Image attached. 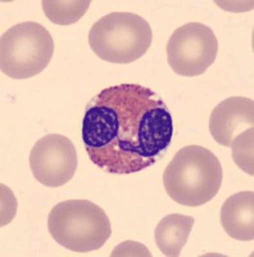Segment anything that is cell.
I'll return each mask as SVG.
<instances>
[{
    "mask_svg": "<svg viewBox=\"0 0 254 257\" xmlns=\"http://www.w3.org/2000/svg\"><path fill=\"white\" fill-rule=\"evenodd\" d=\"M222 166L209 149L187 146L180 149L163 173L167 194L187 207H199L214 198L222 184Z\"/></svg>",
    "mask_w": 254,
    "mask_h": 257,
    "instance_id": "cell-2",
    "label": "cell"
},
{
    "mask_svg": "<svg viewBox=\"0 0 254 257\" xmlns=\"http://www.w3.org/2000/svg\"><path fill=\"white\" fill-rule=\"evenodd\" d=\"M112 256H152L143 244L132 240H127L113 249Z\"/></svg>",
    "mask_w": 254,
    "mask_h": 257,
    "instance_id": "cell-14",
    "label": "cell"
},
{
    "mask_svg": "<svg viewBox=\"0 0 254 257\" xmlns=\"http://www.w3.org/2000/svg\"><path fill=\"white\" fill-rule=\"evenodd\" d=\"M0 188H2V222L0 224L2 226H4V225L9 224L11 220L16 216L17 201L8 187L2 184Z\"/></svg>",
    "mask_w": 254,
    "mask_h": 257,
    "instance_id": "cell-13",
    "label": "cell"
},
{
    "mask_svg": "<svg viewBox=\"0 0 254 257\" xmlns=\"http://www.w3.org/2000/svg\"><path fill=\"white\" fill-rule=\"evenodd\" d=\"M43 11L50 22L61 26L76 24L88 12L90 0H44Z\"/></svg>",
    "mask_w": 254,
    "mask_h": 257,
    "instance_id": "cell-11",
    "label": "cell"
},
{
    "mask_svg": "<svg viewBox=\"0 0 254 257\" xmlns=\"http://www.w3.org/2000/svg\"><path fill=\"white\" fill-rule=\"evenodd\" d=\"M221 224L231 238L236 240H253V190L239 192L226 199L221 208Z\"/></svg>",
    "mask_w": 254,
    "mask_h": 257,
    "instance_id": "cell-9",
    "label": "cell"
},
{
    "mask_svg": "<svg viewBox=\"0 0 254 257\" xmlns=\"http://www.w3.org/2000/svg\"><path fill=\"white\" fill-rule=\"evenodd\" d=\"M253 143L254 128L249 127L245 132L237 135L230 146L232 149V158L236 166L250 176L254 175Z\"/></svg>",
    "mask_w": 254,
    "mask_h": 257,
    "instance_id": "cell-12",
    "label": "cell"
},
{
    "mask_svg": "<svg viewBox=\"0 0 254 257\" xmlns=\"http://www.w3.org/2000/svg\"><path fill=\"white\" fill-rule=\"evenodd\" d=\"M218 41L213 30L200 22H190L173 31L167 44V61L177 75H203L216 61Z\"/></svg>",
    "mask_w": 254,
    "mask_h": 257,
    "instance_id": "cell-6",
    "label": "cell"
},
{
    "mask_svg": "<svg viewBox=\"0 0 254 257\" xmlns=\"http://www.w3.org/2000/svg\"><path fill=\"white\" fill-rule=\"evenodd\" d=\"M48 229L58 244L80 253L102 248L112 234L107 213L88 199H68L54 206Z\"/></svg>",
    "mask_w": 254,
    "mask_h": 257,
    "instance_id": "cell-3",
    "label": "cell"
},
{
    "mask_svg": "<svg viewBox=\"0 0 254 257\" xmlns=\"http://www.w3.org/2000/svg\"><path fill=\"white\" fill-rule=\"evenodd\" d=\"M54 41L43 25L21 22L0 39V68L11 79L24 80L41 73L50 63Z\"/></svg>",
    "mask_w": 254,
    "mask_h": 257,
    "instance_id": "cell-5",
    "label": "cell"
},
{
    "mask_svg": "<svg viewBox=\"0 0 254 257\" xmlns=\"http://www.w3.org/2000/svg\"><path fill=\"white\" fill-rule=\"evenodd\" d=\"M30 169L40 184L50 188L62 187L76 173V148L65 135H45L31 149Z\"/></svg>",
    "mask_w": 254,
    "mask_h": 257,
    "instance_id": "cell-7",
    "label": "cell"
},
{
    "mask_svg": "<svg viewBox=\"0 0 254 257\" xmlns=\"http://www.w3.org/2000/svg\"><path fill=\"white\" fill-rule=\"evenodd\" d=\"M254 102L250 98L232 96L214 107L209 118V132L214 141L230 147L242 130L253 127Z\"/></svg>",
    "mask_w": 254,
    "mask_h": 257,
    "instance_id": "cell-8",
    "label": "cell"
},
{
    "mask_svg": "<svg viewBox=\"0 0 254 257\" xmlns=\"http://www.w3.org/2000/svg\"><path fill=\"white\" fill-rule=\"evenodd\" d=\"M194 221L195 220L193 216L171 213L158 222L154 238L158 248L164 256L177 257L181 254L194 226Z\"/></svg>",
    "mask_w": 254,
    "mask_h": 257,
    "instance_id": "cell-10",
    "label": "cell"
},
{
    "mask_svg": "<svg viewBox=\"0 0 254 257\" xmlns=\"http://www.w3.org/2000/svg\"><path fill=\"white\" fill-rule=\"evenodd\" d=\"M150 25L140 16L113 12L97 21L89 32V45L97 57L111 63H131L149 50Z\"/></svg>",
    "mask_w": 254,
    "mask_h": 257,
    "instance_id": "cell-4",
    "label": "cell"
},
{
    "mask_svg": "<svg viewBox=\"0 0 254 257\" xmlns=\"http://www.w3.org/2000/svg\"><path fill=\"white\" fill-rule=\"evenodd\" d=\"M173 137L168 107L137 84L105 88L86 107L82 141L94 165L109 174L143 171L166 155Z\"/></svg>",
    "mask_w": 254,
    "mask_h": 257,
    "instance_id": "cell-1",
    "label": "cell"
}]
</instances>
